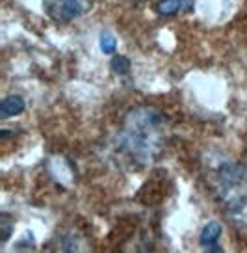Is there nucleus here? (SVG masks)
<instances>
[{"instance_id":"obj_1","label":"nucleus","mask_w":247,"mask_h":253,"mask_svg":"<svg viewBox=\"0 0 247 253\" xmlns=\"http://www.w3.org/2000/svg\"><path fill=\"white\" fill-rule=\"evenodd\" d=\"M168 118L152 106H138L125 116L117 132V149L136 166H152L166 149Z\"/></svg>"},{"instance_id":"obj_2","label":"nucleus","mask_w":247,"mask_h":253,"mask_svg":"<svg viewBox=\"0 0 247 253\" xmlns=\"http://www.w3.org/2000/svg\"><path fill=\"white\" fill-rule=\"evenodd\" d=\"M205 175L214 199L225 216L236 225L247 227V166L227 157H212L205 162Z\"/></svg>"},{"instance_id":"obj_3","label":"nucleus","mask_w":247,"mask_h":253,"mask_svg":"<svg viewBox=\"0 0 247 253\" xmlns=\"http://www.w3.org/2000/svg\"><path fill=\"white\" fill-rule=\"evenodd\" d=\"M91 8V0H43V9L52 21L69 23Z\"/></svg>"},{"instance_id":"obj_4","label":"nucleus","mask_w":247,"mask_h":253,"mask_svg":"<svg viewBox=\"0 0 247 253\" xmlns=\"http://www.w3.org/2000/svg\"><path fill=\"white\" fill-rule=\"evenodd\" d=\"M195 0H158L154 4V13L160 17H173L178 13H191Z\"/></svg>"},{"instance_id":"obj_5","label":"nucleus","mask_w":247,"mask_h":253,"mask_svg":"<svg viewBox=\"0 0 247 253\" xmlns=\"http://www.w3.org/2000/svg\"><path fill=\"white\" fill-rule=\"evenodd\" d=\"M24 108H26V103L21 95H9L6 99H2V103H0V119L19 116L24 112Z\"/></svg>"},{"instance_id":"obj_6","label":"nucleus","mask_w":247,"mask_h":253,"mask_svg":"<svg viewBox=\"0 0 247 253\" xmlns=\"http://www.w3.org/2000/svg\"><path fill=\"white\" fill-rule=\"evenodd\" d=\"M221 225L217 223V221H208L207 225L201 229L199 233V242L203 244V248H207V246H212V244H217V240L221 237Z\"/></svg>"},{"instance_id":"obj_7","label":"nucleus","mask_w":247,"mask_h":253,"mask_svg":"<svg viewBox=\"0 0 247 253\" xmlns=\"http://www.w3.org/2000/svg\"><path fill=\"white\" fill-rule=\"evenodd\" d=\"M110 67H112V71L115 73V75H119V77H123V75H128L130 73V67H132V63H130V60H128L127 56H113L112 62H110Z\"/></svg>"},{"instance_id":"obj_8","label":"nucleus","mask_w":247,"mask_h":253,"mask_svg":"<svg viewBox=\"0 0 247 253\" xmlns=\"http://www.w3.org/2000/svg\"><path fill=\"white\" fill-rule=\"evenodd\" d=\"M99 45L104 54H113L115 48H117V40L113 38L110 32H103L101 38H99Z\"/></svg>"},{"instance_id":"obj_9","label":"nucleus","mask_w":247,"mask_h":253,"mask_svg":"<svg viewBox=\"0 0 247 253\" xmlns=\"http://www.w3.org/2000/svg\"><path fill=\"white\" fill-rule=\"evenodd\" d=\"M58 250H60V252H76V250H80V246L76 244L74 235H65V237L60 240Z\"/></svg>"},{"instance_id":"obj_10","label":"nucleus","mask_w":247,"mask_h":253,"mask_svg":"<svg viewBox=\"0 0 247 253\" xmlns=\"http://www.w3.org/2000/svg\"><path fill=\"white\" fill-rule=\"evenodd\" d=\"M0 229H2V237L0 238H2V244H4L11 237V218L6 212L0 216Z\"/></svg>"},{"instance_id":"obj_11","label":"nucleus","mask_w":247,"mask_h":253,"mask_svg":"<svg viewBox=\"0 0 247 253\" xmlns=\"http://www.w3.org/2000/svg\"><path fill=\"white\" fill-rule=\"evenodd\" d=\"M205 252L221 253V252H223V248H221V246H217V244H212V246H207V248H205Z\"/></svg>"}]
</instances>
